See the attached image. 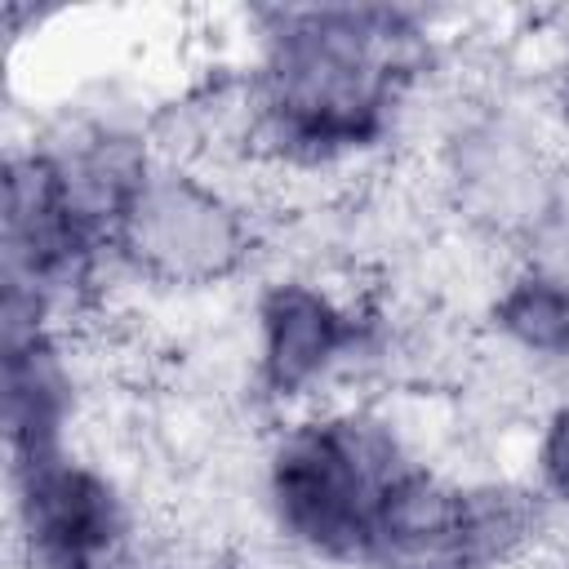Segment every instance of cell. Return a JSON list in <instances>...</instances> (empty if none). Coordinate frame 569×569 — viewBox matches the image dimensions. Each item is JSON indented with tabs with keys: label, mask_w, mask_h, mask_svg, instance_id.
I'll return each mask as SVG.
<instances>
[{
	"label": "cell",
	"mask_w": 569,
	"mask_h": 569,
	"mask_svg": "<svg viewBox=\"0 0 569 569\" xmlns=\"http://www.w3.org/2000/svg\"><path fill=\"white\" fill-rule=\"evenodd\" d=\"M565 187L556 151L516 107H471L440 138V191L449 209L471 231L511 249Z\"/></svg>",
	"instance_id": "obj_5"
},
{
	"label": "cell",
	"mask_w": 569,
	"mask_h": 569,
	"mask_svg": "<svg viewBox=\"0 0 569 569\" xmlns=\"http://www.w3.org/2000/svg\"><path fill=\"white\" fill-rule=\"evenodd\" d=\"M9 525L22 569H124L138 529L120 480L76 449L9 467Z\"/></svg>",
	"instance_id": "obj_6"
},
{
	"label": "cell",
	"mask_w": 569,
	"mask_h": 569,
	"mask_svg": "<svg viewBox=\"0 0 569 569\" xmlns=\"http://www.w3.org/2000/svg\"><path fill=\"white\" fill-rule=\"evenodd\" d=\"M511 262L569 293V187H565V196L520 236V244L511 249Z\"/></svg>",
	"instance_id": "obj_12"
},
{
	"label": "cell",
	"mask_w": 569,
	"mask_h": 569,
	"mask_svg": "<svg viewBox=\"0 0 569 569\" xmlns=\"http://www.w3.org/2000/svg\"><path fill=\"white\" fill-rule=\"evenodd\" d=\"M360 569H480L467 525V480L427 462L396 476L369 516Z\"/></svg>",
	"instance_id": "obj_8"
},
{
	"label": "cell",
	"mask_w": 569,
	"mask_h": 569,
	"mask_svg": "<svg viewBox=\"0 0 569 569\" xmlns=\"http://www.w3.org/2000/svg\"><path fill=\"white\" fill-rule=\"evenodd\" d=\"M431 62V31L409 9H267L244 76V142L284 169H333L391 138Z\"/></svg>",
	"instance_id": "obj_1"
},
{
	"label": "cell",
	"mask_w": 569,
	"mask_h": 569,
	"mask_svg": "<svg viewBox=\"0 0 569 569\" xmlns=\"http://www.w3.org/2000/svg\"><path fill=\"white\" fill-rule=\"evenodd\" d=\"M560 111L569 116V53H565V67H560Z\"/></svg>",
	"instance_id": "obj_13"
},
{
	"label": "cell",
	"mask_w": 569,
	"mask_h": 569,
	"mask_svg": "<svg viewBox=\"0 0 569 569\" xmlns=\"http://www.w3.org/2000/svg\"><path fill=\"white\" fill-rule=\"evenodd\" d=\"M529 485L547 511L569 516V396H556L538 418L529 449Z\"/></svg>",
	"instance_id": "obj_11"
},
{
	"label": "cell",
	"mask_w": 569,
	"mask_h": 569,
	"mask_svg": "<svg viewBox=\"0 0 569 569\" xmlns=\"http://www.w3.org/2000/svg\"><path fill=\"white\" fill-rule=\"evenodd\" d=\"M80 413V373L62 329L0 342V427L9 467L71 449Z\"/></svg>",
	"instance_id": "obj_9"
},
{
	"label": "cell",
	"mask_w": 569,
	"mask_h": 569,
	"mask_svg": "<svg viewBox=\"0 0 569 569\" xmlns=\"http://www.w3.org/2000/svg\"><path fill=\"white\" fill-rule=\"evenodd\" d=\"M258 218L240 191L187 160H160L129 204L111 262L160 289H218L258 258Z\"/></svg>",
	"instance_id": "obj_3"
},
{
	"label": "cell",
	"mask_w": 569,
	"mask_h": 569,
	"mask_svg": "<svg viewBox=\"0 0 569 569\" xmlns=\"http://www.w3.org/2000/svg\"><path fill=\"white\" fill-rule=\"evenodd\" d=\"M400 427L373 405H316L289 413L262 449V511L307 560L360 569L382 489L413 467Z\"/></svg>",
	"instance_id": "obj_2"
},
{
	"label": "cell",
	"mask_w": 569,
	"mask_h": 569,
	"mask_svg": "<svg viewBox=\"0 0 569 569\" xmlns=\"http://www.w3.org/2000/svg\"><path fill=\"white\" fill-rule=\"evenodd\" d=\"M53 173L62 204L71 222L111 253L116 231L138 200L142 182L160 164V151L151 142L147 124L116 120V116H89V120H67L49 138H40Z\"/></svg>",
	"instance_id": "obj_7"
},
{
	"label": "cell",
	"mask_w": 569,
	"mask_h": 569,
	"mask_svg": "<svg viewBox=\"0 0 569 569\" xmlns=\"http://www.w3.org/2000/svg\"><path fill=\"white\" fill-rule=\"evenodd\" d=\"M485 325L498 347L525 360L533 373L560 382L569 396V293L511 262L485 307Z\"/></svg>",
	"instance_id": "obj_10"
},
{
	"label": "cell",
	"mask_w": 569,
	"mask_h": 569,
	"mask_svg": "<svg viewBox=\"0 0 569 569\" xmlns=\"http://www.w3.org/2000/svg\"><path fill=\"white\" fill-rule=\"evenodd\" d=\"M373 320L378 316L365 302H356L338 284H325L320 276L293 271L267 280L253 298L249 320L253 391L284 413L316 409V400L333 382H342L373 356Z\"/></svg>",
	"instance_id": "obj_4"
}]
</instances>
